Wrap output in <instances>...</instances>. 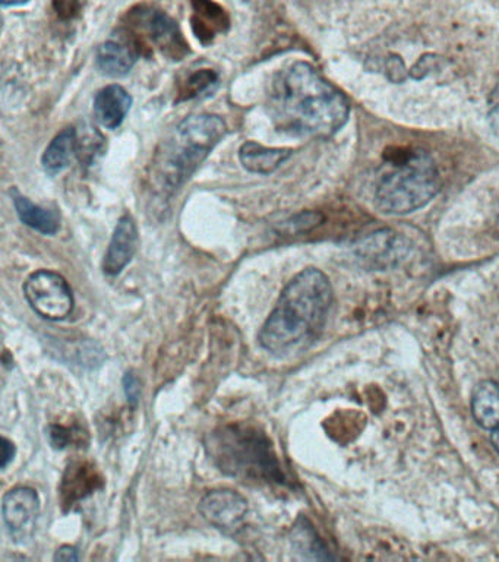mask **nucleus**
<instances>
[{
	"label": "nucleus",
	"instance_id": "25",
	"mask_svg": "<svg viewBox=\"0 0 499 562\" xmlns=\"http://www.w3.org/2000/svg\"><path fill=\"white\" fill-rule=\"evenodd\" d=\"M30 0H0L2 8H14V6L27 5Z\"/></svg>",
	"mask_w": 499,
	"mask_h": 562
},
{
	"label": "nucleus",
	"instance_id": "20",
	"mask_svg": "<svg viewBox=\"0 0 499 562\" xmlns=\"http://www.w3.org/2000/svg\"><path fill=\"white\" fill-rule=\"evenodd\" d=\"M123 391H125L126 400L131 406H137L141 399V382L140 378L134 372H126L123 377Z\"/></svg>",
	"mask_w": 499,
	"mask_h": 562
},
{
	"label": "nucleus",
	"instance_id": "11",
	"mask_svg": "<svg viewBox=\"0 0 499 562\" xmlns=\"http://www.w3.org/2000/svg\"><path fill=\"white\" fill-rule=\"evenodd\" d=\"M103 485V476L93 463L82 462V460L69 463L59 488L62 507L65 510H72L74 505L99 491Z\"/></svg>",
	"mask_w": 499,
	"mask_h": 562
},
{
	"label": "nucleus",
	"instance_id": "8",
	"mask_svg": "<svg viewBox=\"0 0 499 562\" xmlns=\"http://www.w3.org/2000/svg\"><path fill=\"white\" fill-rule=\"evenodd\" d=\"M41 511L36 489L17 486L6 492L2 500V516L12 541L27 545L36 533Z\"/></svg>",
	"mask_w": 499,
	"mask_h": 562
},
{
	"label": "nucleus",
	"instance_id": "22",
	"mask_svg": "<svg viewBox=\"0 0 499 562\" xmlns=\"http://www.w3.org/2000/svg\"><path fill=\"white\" fill-rule=\"evenodd\" d=\"M489 123L499 137V82L492 93L491 103H489Z\"/></svg>",
	"mask_w": 499,
	"mask_h": 562
},
{
	"label": "nucleus",
	"instance_id": "4",
	"mask_svg": "<svg viewBox=\"0 0 499 562\" xmlns=\"http://www.w3.org/2000/svg\"><path fill=\"white\" fill-rule=\"evenodd\" d=\"M227 128L217 115H191L173 129L153 161V178L161 191H178L223 140Z\"/></svg>",
	"mask_w": 499,
	"mask_h": 562
},
{
	"label": "nucleus",
	"instance_id": "14",
	"mask_svg": "<svg viewBox=\"0 0 499 562\" xmlns=\"http://www.w3.org/2000/svg\"><path fill=\"white\" fill-rule=\"evenodd\" d=\"M473 416L480 428L491 432V441L499 453V384L495 381L480 382L473 394Z\"/></svg>",
	"mask_w": 499,
	"mask_h": 562
},
{
	"label": "nucleus",
	"instance_id": "24",
	"mask_svg": "<svg viewBox=\"0 0 499 562\" xmlns=\"http://www.w3.org/2000/svg\"><path fill=\"white\" fill-rule=\"evenodd\" d=\"M15 453H17V450H15L14 442L9 441L8 438L3 437L2 438V464H0V467H2L3 470H5L6 467H8L9 464L12 463V460H14L15 457Z\"/></svg>",
	"mask_w": 499,
	"mask_h": 562
},
{
	"label": "nucleus",
	"instance_id": "12",
	"mask_svg": "<svg viewBox=\"0 0 499 562\" xmlns=\"http://www.w3.org/2000/svg\"><path fill=\"white\" fill-rule=\"evenodd\" d=\"M138 242L140 238L134 217L131 214H123L116 224L109 248L104 255V274L110 277L119 276L137 254Z\"/></svg>",
	"mask_w": 499,
	"mask_h": 562
},
{
	"label": "nucleus",
	"instance_id": "23",
	"mask_svg": "<svg viewBox=\"0 0 499 562\" xmlns=\"http://www.w3.org/2000/svg\"><path fill=\"white\" fill-rule=\"evenodd\" d=\"M81 555L78 552V549L75 546L63 545L60 546L58 551L55 554V561H62V562H72V561H80Z\"/></svg>",
	"mask_w": 499,
	"mask_h": 562
},
{
	"label": "nucleus",
	"instance_id": "17",
	"mask_svg": "<svg viewBox=\"0 0 499 562\" xmlns=\"http://www.w3.org/2000/svg\"><path fill=\"white\" fill-rule=\"evenodd\" d=\"M77 148V131H75L74 126H68V128L60 131L44 150L43 157H41L44 172L50 176L62 173L74 160Z\"/></svg>",
	"mask_w": 499,
	"mask_h": 562
},
{
	"label": "nucleus",
	"instance_id": "10",
	"mask_svg": "<svg viewBox=\"0 0 499 562\" xmlns=\"http://www.w3.org/2000/svg\"><path fill=\"white\" fill-rule=\"evenodd\" d=\"M198 510L211 526L233 530L246 519L248 501L232 489H214L202 497Z\"/></svg>",
	"mask_w": 499,
	"mask_h": 562
},
{
	"label": "nucleus",
	"instance_id": "19",
	"mask_svg": "<svg viewBox=\"0 0 499 562\" xmlns=\"http://www.w3.org/2000/svg\"><path fill=\"white\" fill-rule=\"evenodd\" d=\"M217 80H219V75L211 71V69L197 71L188 78L185 87L180 90V96H182L183 100L194 99V97L204 93L211 85L216 84Z\"/></svg>",
	"mask_w": 499,
	"mask_h": 562
},
{
	"label": "nucleus",
	"instance_id": "16",
	"mask_svg": "<svg viewBox=\"0 0 499 562\" xmlns=\"http://www.w3.org/2000/svg\"><path fill=\"white\" fill-rule=\"evenodd\" d=\"M11 197L14 201L15 211L25 226L46 236H53L59 232L60 219L55 211L34 204L30 198L24 197L17 189H12Z\"/></svg>",
	"mask_w": 499,
	"mask_h": 562
},
{
	"label": "nucleus",
	"instance_id": "18",
	"mask_svg": "<svg viewBox=\"0 0 499 562\" xmlns=\"http://www.w3.org/2000/svg\"><path fill=\"white\" fill-rule=\"evenodd\" d=\"M47 437H49L53 448L65 450L72 445L84 444V438L87 437V434L78 426L50 425Z\"/></svg>",
	"mask_w": 499,
	"mask_h": 562
},
{
	"label": "nucleus",
	"instance_id": "5",
	"mask_svg": "<svg viewBox=\"0 0 499 562\" xmlns=\"http://www.w3.org/2000/svg\"><path fill=\"white\" fill-rule=\"evenodd\" d=\"M440 191L437 164L425 153H413L378 182L375 201L387 214H409L425 207Z\"/></svg>",
	"mask_w": 499,
	"mask_h": 562
},
{
	"label": "nucleus",
	"instance_id": "1",
	"mask_svg": "<svg viewBox=\"0 0 499 562\" xmlns=\"http://www.w3.org/2000/svg\"><path fill=\"white\" fill-rule=\"evenodd\" d=\"M268 113L283 134L328 138L347 122L349 101L314 66L295 62L271 81Z\"/></svg>",
	"mask_w": 499,
	"mask_h": 562
},
{
	"label": "nucleus",
	"instance_id": "13",
	"mask_svg": "<svg viewBox=\"0 0 499 562\" xmlns=\"http://www.w3.org/2000/svg\"><path fill=\"white\" fill-rule=\"evenodd\" d=\"M132 107V97L122 85L112 84L101 88L94 99V116L103 128L115 131Z\"/></svg>",
	"mask_w": 499,
	"mask_h": 562
},
{
	"label": "nucleus",
	"instance_id": "3",
	"mask_svg": "<svg viewBox=\"0 0 499 562\" xmlns=\"http://www.w3.org/2000/svg\"><path fill=\"white\" fill-rule=\"evenodd\" d=\"M205 450L223 475L243 483L276 485L286 482L273 442L249 423H230L205 438Z\"/></svg>",
	"mask_w": 499,
	"mask_h": 562
},
{
	"label": "nucleus",
	"instance_id": "2",
	"mask_svg": "<svg viewBox=\"0 0 499 562\" xmlns=\"http://www.w3.org/2000/svg\"><path fill=\"white\" fill-rule=\"evenodd\" d=\"M333 286L318 268H305L281 292L258 342L271 355L286 356L311 346L320 336L333 306Z\"/></svg>",
	"mask_w": 499,
	"mask_h": 562
},
{
	"label": "nucleus",
	"instance_id": "9",
	"mask_svg": "<svg viewBox=\"0 0 499 562\" xmlns=\"http://www.w3.org/2000/svg\"><path fill=\"white\" fill-rule=\"evenodd\" d=\"M142 52L144 46L137 37L128 28H123L116 36L104 41L97 50V69L106 77H125L132 71Z\"/></svg>",
	"mask_w": 499,
	"mask_h": 562
},
{
	"label": "nucleus",
	"instance_id": "7",
	"mask_svg": "<svg viewBox=\"0 0 499 562\" xmlns=\"http://www.w3.org/2000/svg\"><path fill=\"white\" fill-rule=\"evenodd\" d=\"M128 30L137 37L144 46V41H150L159 47L164 55L179 61L188 52V44L180 33L178 22L172 20L169 15L159 9L140 6L129 12Z\"/></svg>",
	"mask_w": 499,
	"mask_h": 562
},
{
	"label": "nucleus",
	"instance_id": "21",
	"mask_svg": "<svg viewBox=\"0 0 499 562\" xmlns=\"http://www.w3.org/2000/svg\"><path fill=\"white\" fill-rule=\"evenodd\" d=\"M53 6L60 17L72 18L80 11L82 0H53Z\"/></svg>",
	"mask_w": 499,
	"mask_h": 562
},
{
	"label": "nucleus",
	"instance_id": "6",
	"mask_svg": "<svg viewBox=\"0 0 499 562\" xmlns=\"http://www.w3.org/2000/svg\"><path fill=\"white\" fill-rule=\"evenodd\" d=\"M31 309L50 321H62L74 311V295L68 281L55 271L40 270L24 283Z\"/></svg>",
	"mask_w": 499,
	"mask_h": 562
},
{
	"label": "nucleus",
	"instance_id": "15",
	"mask_svg": "<svg viewBox=\"0 0 499 562\" xmlns=\"http://www.w3.org/2000/svg\"><path fill=\"white\" fill-rule=\"evenodd\" d=\"M290 156H292V150L267 148L254 141L245 142L239 150L242 166L249 172L258 173V175H270V173L276 172L284 161L289 160Z\"/></svg>",
	"mask_w": 499,
	"mask_h": 562
}]
</instances>
